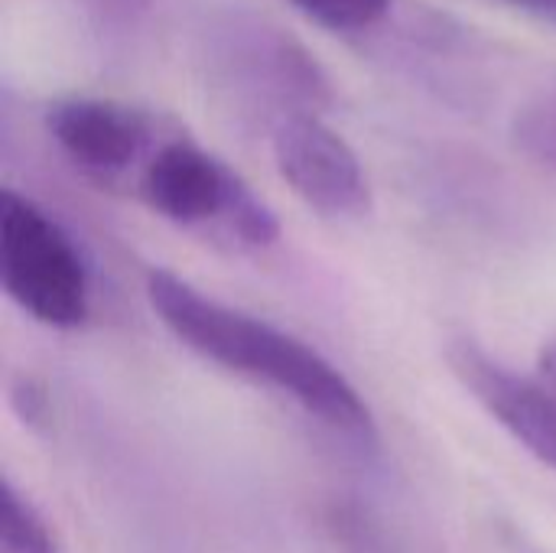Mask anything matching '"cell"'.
<instances>
[{
	"instance_id": "obj_5",
	"label": "cell",
	"mask_w": 556,
	"mask_h": 553,
	"mask_svg": "<svg viewBox=\"0 0 556 553\" xmlns=\"http://www.w3.org/2000/svg\"><path fill=\"white\" fill-rule=\"evenodd\" d=\"M459 385L544 466L556 469V394L538 378L515 375L476 342L463 339L446 352Z\"/></svg>"
},
{
	"instance_id": "obj_13",
	"label": "cell",
	"mask_w": 556,
	"mask_h": 553,
	"mask_svg": "<svg viewBox=\"0 0 556 553\" xmlns=\"http://www.w3.org/2000/svg\"><path fill=\"white\" fill-rule=\"evenodd\" d=\"M143 3H147V0H104V7H117V10H124V13H127V10L134 13V10H140Z\"/></svg>"
},
{
	"instance_id": "obj_4",
	"label": "cell",
	"mask_w": 556,
	"mask_h": 553,
	"mask_svg": "<svg viewBox=\"0 0 556 553\" xmlns=\"http://www.w3.org/2000/svg\"><path fill=\"white\" fill-rule=\"evenodd\" d=\"M274 163L300 202L326 218H362L371 209L358 153L316 114L296 111L277 121Z\"/></svg>"
},
{
	"instance_id": "obj_9",
	"label": "cell",
	"mask_w": 556,
	"mask_h": 553,
	"mask_svg": "<svg viewBox=\"0 0 556 553\" xmlns=\"http://www.w3.org/2000/svg\"><path fill=\"white\" fill-rule=\"evenodd\" d=\"M300 13H306L309 20H316L326 29H365L371 23H378L391 0H290Z\"/></svg>"
},
{
	"instance_id": "obj_12",
	"label": "cell",
	"mask_w": 556,
	"mask_h": 553,
	"mask_svg": "<svg viewBox=\"0 0 556 553\" xmlns=\"http://www.w3.org/2000/svg\"><path fill=\"white\" fill-rule=\"evenodd\" d=\"M518 10H528V13H538V16H547L556 20V0H505Z\"/></svg>"
},
{
	"instance_id": "obj_3",
	"label": "cell",
	"mask_w": 556,
	"mask_h": 553,
	"mask_svg": "<svg viewBox=\"0 0 556 553\" xmlns=\"http://www.w3.org/2000/svg\"><path fill=\"white\" fill-rule=\"evenodd\" d=\"M143 202L186 228H212L241 248H267L280 225L274 212L218 156L195 143H163L140 173Z\"/></svg>"
},
{
	"instance_id": "obj_10",
	"label": "cell",
	"mask_w": 556,
	"mask_h": 553,
	"mask_svg": "<svg viewBox=\"0 0 556 553\" xmlns=\"http://www.w3.org/2000/svg\"><path fill=\"white\" fill-rule=\"evenodd\" d=\"M10 404L13 411L23 417V424H42L46 420V411H49V398L42 388H36V381L29 378H20L10 391Z\"/></svg>"
},
{
	"instance_id": "obj_1",
	"label": "cell",
	"mask_w": 556,
	"mask_h": 553,
	"mask_svg": "<svg viewBox=\"0 0 556 553\" xmlns=\"http://www.w3.org/2000/svg\"><path fill=\"white\" fill-rule=\"evenodd\" d=\"M147 300L156 319L205 362L280 391L336 433L375 437V414L362 391L303 339L199 293L169 271L147 274Z\"/></svg>"
},
{
	"instance_id": "obj_11",
	"label": "cell",
	"mask_w": 556,
	"mask_h": 553,
	"mask_svg": "<svg viewBox=\"0 0 556 553\" xmlns=\"http://www.w3.org/2000/svg\"><path fill=\"white\" fill-rule=\"evenodd\" d=\"M547 391L556 394V336L541 349V359H538V375H534Z\"/></svg>"
},
{
	"instance_id": "obj_6",
	"label": "cell",
	"mask_w": 556,
	"mask_h": 553,
	"mask_svg": "<svg viewBox=\"0 0 556 553\" xmlns=\"http://www.w3.org/2000/svg\"><path fill=\"white\" fill-rule=\"evenodd\" d=\"M46 127L59 150L94 176L130 169L150 143V127L137 111L101 98H68L52 104Z\"/></svg>"
},
{
	"instance_id": "obj_2",
	"label": "cell",
	"mask_w": 556,
	"mask_h": 553,
	"mask_svg": "<svg viewBox=\"0 0 556 553\" xmlns=\"http://www.w3.org/2000/svg\"><path fill=\"white\" fill-rule=\"evenodd\" d=\"M0 280L7 297L42 326L75 329L88 319L91 284L75 241L13 189L0 199Z\"/></svg>"
},
{
	"instance_id": "obj_7",
	"label": "cell",
	"mask_w": 556,
	"mask_h": 553,
	"mask_svg": "<svg viewBox=\"0 0 556 553\" xmlns=\"http://www.w3.org/2000/svg\"><path fill=\"white\" fill-rule=\"evenodd\" d=\"M0 553H62L49 521L10 479L0 486Z\"/></svg>"
},
{
	"instance_id": "obj_8",
	"label": "cell",
	"mask_w": 556,
	"mask_h": 553,
	"mask_svg": "<svg viewBox=\"0 0 556 553\" xmlns=\"http://www.w3.org/2000/svg\"><path fill=\"white\" fill-rule=\"evenodd\" d=\"M518 147L556 173V85L538 91L515 117Z\"/></svg>"
}]
</instances>
